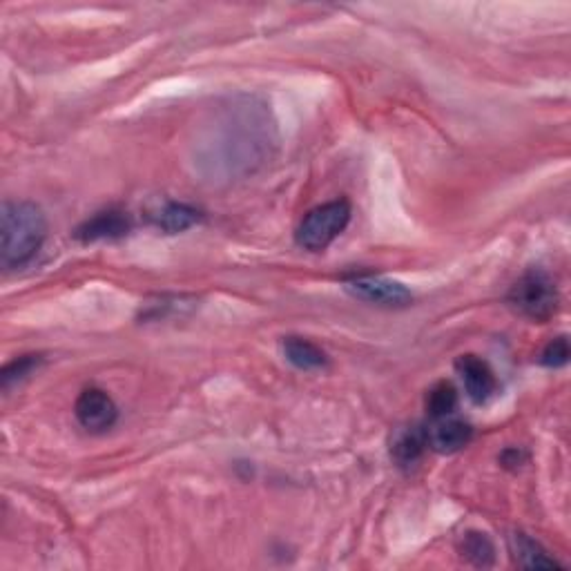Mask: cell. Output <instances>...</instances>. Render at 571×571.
<instances>
[{"label": "cell", "mask_w": 571, "mask_h": 571, "mask_svg": "<svg viewBox=\"0 0 571 571\" xmlns=\"http://www.w3.org/2000/svg\"><path fill=\"white\" fill-rule=\"evenodd\" d=\"M215 125V150L224 154V166H232V174L237 170H253L255 163H261L270 145V123L266 110L255 103L230 105L219 116Z\"/></svg>", "instance_id": "obj_1"}, {"label": "cell", "mask_w": 571, "mask_h": 571, "mask_svg": "<svg viewBox=\"0 0 571 571\" xmlns=\"http://www.w3.org/2000/svg\"><path fill=\"white\" fill-rule=\"evenodd\" d=\"M47 219L36 203L7 201L0 215V264L23 268L43 248Z\"/></svg>", "instance_id": "obj_2"}, {"label": "cell", "mask_w": 571, "mask_h": 571, "mask_svg": "<svg viewBox=\"0 0 571 571\" xmlns=\"http://www.w3.org/2000/svg\"><path fill=\"white\" fill-rule=\"evenodd\" d=\"M558 288L545 270H529L509 290V304L531 322H547L558 311Z\"/></svg>", "instance_id": "obj_3"}, {"label": "cell", "mask_w": 571, "mask_h": 571, "mask_svg": "<svg viewBox=\"0 0 571 571\" xmlns=\"http://www.w3.org/2000/svg\"><path fill=\"white\" fill-rule=\"evenodd\" d=\"M348 221H351V206L344 199L317 206L299 224L295 232L297 246L311 250V253H322L342 235Z\"/></svg>", "instance_id": "obj_4"}, {"label": "cell", "mask_w": 571, "mask_h": 571, "mask_svg": "<svg viewBox=\"0 0 571 571\" xmlns=\"http://www.w3.org/2000/svg\"><path fill=\"white\" fill-rule=\"evenodd\" d=\"M353 297L384 308H404L413 302V293L400 282H391L384 277H357L346 284Z\"/></svg>", "instance_id": "obj_5"}, {"label": "cell", "mask_w": 571, "mask_h": 571, "mask_svg": "<svg viewBox=\"0 0 571 571\" xmlns=\"http://www.w3.org/2000/svg\"><path fill=\"white\" fill-rule=\"evenodd\" d=\"M74 413L81 427L90 433H103L112 429L116 418H119V409H116L114 400L101 389L83 391L79 400H76Z\"/></svg>", "instance_id": "obj_6"}, {"label": "cell", "mask_w": 571, "mask_h": 571, "mask_svg": "<svg viewBox=\"0 0 571 571\" xmlns=\"http://www.w3.org/2000/svg\"><path fill=\"white\" fill-rule=\"evenodd\" d=\"M456 369L460 380L464 384V393L469 395L471 402L485 404L493 393L498 391L496 373L491 371V366L478 355H462L458 357Z\"/></svg>", "instance_id": "obj_7"}, {"label": "cell", "mask_w": 571, "mask_h": 571, "mask_svg": "<svg viewBox=\"0 0 571 571\" xmlns=\"http://www.w3.org/2000/svg\"><path fill=\"white\" fill-rule=\"evenodd\" d=\"M424 433H427V447L444 453V456L458 453L460 449L467 447L473 438L471 424L456 418V415H444V418L431 420Z\"/></svg>", "instance_id": "obj_8"}, {"label": "cell", "mask_w": 571, "mask_h": 571, "mask_svg": "<svg viewBox=\"0 0 571 571\" xmlns=\"http://www.w3.org/2000/svg\"><path fill=\"white\" fill-rule=\"evenodd\" d=\"M427 449V433L418 424L400 427L391 438V458L402 469H411L420 462Z\"/></svg>", "instance_id": "obj_9"}, {"label": "cell", "mask_w": 571, "mask_h": 571, "mask_svg": "<svg viewBox=\"0 0 571 571\" xmlns=\"http://www.w3.org/2000/svg\"><path fill=\"white\" fill-rule=\"evenodd\" d=\"M130 219L121 210H105L87 219L85 224L76 230V239L81 241H101V239H119L128 235Z\"/></svg>", "instance_id": "obj_10"}, {"label": "cell", "mask_w": 571, "mask_h": 571, "mask_svg": "<svg viewBox=\"0 0 571 571\" xmlns=\"http://www.w3.org/2000/svg\"><path fill=\"white\" fill-rule=\"evenodd\" d=\"M286 360L302 371H319L326 366V353L317 344L304 340V337H286L282 344Z\"/></svg>", "instance_id": "obj_11"}, {"label": "cell", "mask_w": 571, "mask_h": 571, "mask_svg": "<svg viewBox=\"0 0 571 571\" xmlns=\"http://www.w3.org/2000/svg\"><path fill=\"white\" fill-rule=\"evenodd\" d=\"M511 551H514L516 563L525 569H543V567H558L554 558L547 556V551L540 547L536 540H531L527 534L511 536Z\"/></svg>", "instance_id": "obj_12"}, {"label": "cell", "mask_w": 571, "mask_h": 571, "mask_svg": "<svg viewBox=\"0 0 571 571\" xmlns=\"http://www.w3.org/2000/svg\"><path fill=\"white\" fill-rule=\"evenodd\" d=\"M154 221H157L161 230L174 235V232H183L195 226L199 221V212L186 206V203H168V206H163L157 215H154Z\"/></svg>", "instance_id": "obj_13"}, {"label": "cell", "mask_w": 571, "mask_h": 571, "mask_svg": "<svg viewBox=\"0 0 571 571\" xmlns=\"http://www.w3.org/2000/svg\"><path fill=\"white\" fill-rule=\"evenodd\" d=\"M460 551L462 558H467L476 567H489L496 560V547L482 531H467L460 540Z\"/></svg>", "instance_id": "obj_14"}, {"label": "cell", "mask_w": 571, "mask_h": 571, "mask_svg": "<svg viewBox=\"0 0 571 571\" xmlns=\"http://www.w3.org/2000/svg\"><path fill=\"white\" fill-rule=\"evenodd\" d=\"M458 409V391L453 389V384L440 382L435 384L427 395V411L431 420L444 418V415H453Z\"/></svg>", "instance_id": "obj_15"}, {"label": "cell", "mask_w": 571, "mask_h": 571, "mask_svg": "<svg viewBox=\"0 0 571 571\" xmlns=\"http://www.w3.org/2000/svg\"><path fill=\"white\" fill-rule=\"evenodd\" d=\"M38 364H41V357L38 355H23V357H18V360H14L12 364H7L5 371H3L5 389H9V386L16 384V382L25 380L27 375H32L38 369Z\"/></svg>", "instance_id": "obj_16"}, {"label": "cell", "mask_w": 571, "mask_h": 571, "mask_svg": "<svg viewBox=\"0 0 571 571\" xmlns=\"http://www.w3.org/2000/svg\"><path fill=\"white\" fill-rule=\"evenodd\" d=\"M540 362H543L545 366H549V369H560V366H565L569 362V342H567V337H556V340H551L547 346H545V351L543 355H540Z\"/></svg>", "instance_id": "obj_17"}]
</instances>
